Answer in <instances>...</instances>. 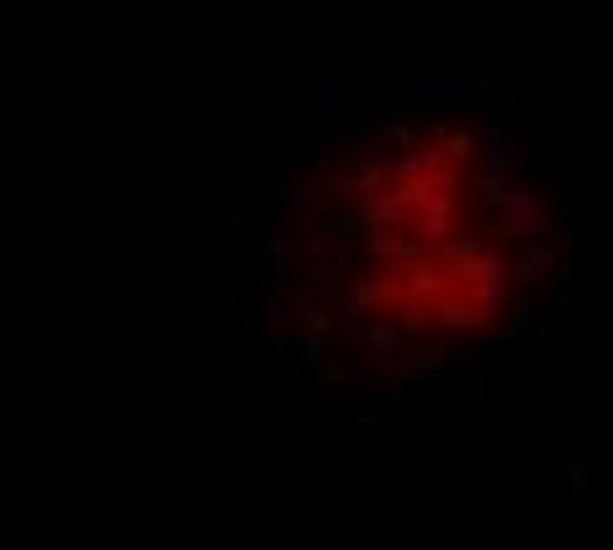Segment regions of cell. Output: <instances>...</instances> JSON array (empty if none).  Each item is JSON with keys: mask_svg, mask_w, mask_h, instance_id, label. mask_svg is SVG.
<instances>
[{"mask_svg": "<svg viewBox=\"0 0 613 550\" xmlns=\"http://www.w3.org/2000/svg\"><path fill=\"white\" fill-rule=\"evenodd\" d=\"M555 270V201L471 112H402L286 191L265 238L270 323L344 387L402 392L503 339Z\"/></svg>", "mask_w": 613, "mask_h": 550, "instance_id": "6da1fadb", "label": "cell"}]
</instances>
